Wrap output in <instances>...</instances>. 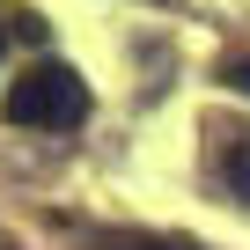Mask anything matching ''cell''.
I'll use <instances>...</instances> for the list:
<instances>
[{
  "label": "cell",
  "instance_id": "5",
  "mask_svg": "<svg viewBox=\"0 0 250 250\" xmlns=\"http://www.w3.org/2000/svg\"><path fill=\"white\" fill-rule=\"evenodd\" d=\"M0 52H8V22H0Z\"/></svg>",
  "mask_w": 250,
  "mask_h": 250
},
{
  "label": "cell",
  "instance_id": "3",
  "mask_svg": "<svg viewBox=\"0 0 250 250\" xmlns=\"http://www.w3.org/2000/svg\"><path fill=\"white\" fill-rule=\"evenodd\" d=\"M96 250H199V243H184V235H103Z\"/></svg>",
  "mask_w": 250,
  "mask_h": 250
},
{
  "label": "cell",
  "instance_id": "4",
  "mask_svg": "<svg viewBox=\"0 0 250 250\" xmlns=\"http://www.w3.org/2000/svg\"><path fill=\"white\" fill-rule=\"evenodd\" d=\"M221 81H228L235 96H250V59H228V66H221Z\"/></svg>",
  "mask_w": 250,
  "mask_h": 250
},
{
  "label": "cell",
  "instance_id": "1",
  "mask_svg": "<svg viewBox=\"0 0 250 250\" xmlns=\"http://www.w3.org/2000/svg\"><path fill=\"white\" fill-rule=\"evenodd\" d=\"M88 81L66 66V59H37L22 81H8V96H0V118L8 125H30V133H74V125H88Z\"/></svg>",
  "mask_w": 250,
  "mask_h": 250
},
{
  "label": "cell",
  "instance_id": "2",
  "mask_svg": "<svg viewBox=\"0 0 250 250\" xmlns=\"http://www.w3.org/2000/svg\"><path fill=\"white\" fill-rule=\"evenodd\" d=\"M221 177H228V191H235V199L250 206V133H243V140L228 147V162H221Z\"/></svg>",
  "mask_w": 250,
  "mask_h": 250
}]
</instances>
